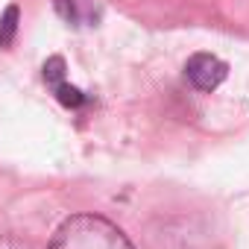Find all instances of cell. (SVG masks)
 I'll return each instance as SVG.
<instances>
[{
    "label": "cell",
    "instance_id": "2",
    "mask_svg": "<svg viewBox=\"0 0 249 249\" xmlns=\"http://www.w3.org/2000/svg\"><path fill=\"white\" fill-rule=\"evenodd\" d=\"M226 76H229V65L214 53H194L185 65V82L202 94L220 88Z\"/></svg>",
    "mask_w": 249,
    "mask_h": 249
},
{
    "label": "cell",
    "instance_id": "3",
    "mask_svg": "<svg viewBox=\"0 0 249 249\" xmlns=\"http://www.w3.org/2000/svg\"><path fill=\"white\" fill-rule=\"evenodd\" d=\"M44 82H47V88L56 94V100H59L62 106H68V108H85V106L91 103L88 94H82L76 85H71V82L65 79V59H62V56H50V59L44 62Z\"/></svg>",
    "mask_w": 249,
    "mask_h": 249
},
{
    "label": "cell",
    "instance_id": "1",
    "mask_svg": "<svg viewBox=\"0 0 249 249\" xmlns=\"http://www.w3.org/2000/svg\"><path fill=\"white\" fill-rule=\"evenodd\" d=\"M47 249H135L120 226L100 214H73L68 217Z\"/></svg>",
    "mask_w": 249,
    "mask_h": 249
},
{
    "label": "cell",
    "instance_id": "4",
    "mask_svg": "<svg viewBox=\"0 0 249 249\" xmlns=\"http://www.w3.org/2000/svg\"><path fill=\"white\" fill-rule=\"evenodd\" d=\"M56 15L73 27V30H85V27H97L106 15V3L103 0H56Z\"/></svg>",
    "mask_w": 249,
    "mask_h": 249
},
{
    "label": "cell",
    "instance_id": "5",
    "mask_svg": "<svg viewBox=\"0 0 249 249\" xmlns=\"http://www.w3.org/2000/svg\"><path fill=\"white\" fill-rule=\"evenodd\" d=\"M18 21H21V9L12 3L3 15H0V47H12L15 33H18Z\"/></svg>",
    "mask_w": 249,
    "mask_h": 249
}]
</instances>
